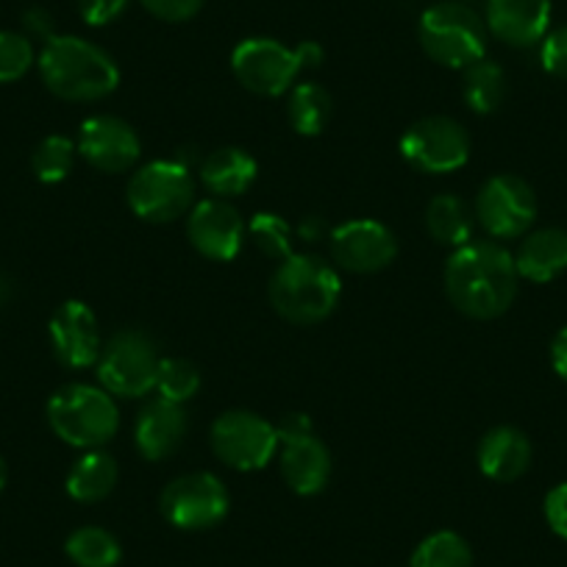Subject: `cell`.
Masks as SVG:
<instances>
[{"label":"cell","instance_id":"1","mask_svg":"<svg viewBox=\"0 0 567 567\" xmlns=\"http://www.w3.org/2000/svg\"><path fill=\"white\" fill-rule=\"evenodd\" d=\"M515 256L498 243H467L445 265V292L473 320L501 318L517 298Z\"/></svg>","mask_w":567,"mask_h":567},{"label":"cell","instance_id":"2","mask_svg":"<svg viewBox=\"0 0 567 567\" xmlns=\"http://www.w3.org/2000/svg\"><path fill=\"white\" fill-rule=\"evenodd\" d=\"M40 73L53 95L73 103L101 101L120 84L114 59L81 37H51L40 53Z\"/></svg>","mask_w":567,"mask_h":567},{"label":"cell","instance_id":"3","mask_svg":"<svg viewBox=\"0 0 567 567\" xmlns=\"http://www.w3.org/2000/svg\"><path fill=\"white\" fill-rule=\"evenodd\" d=\"M340 296V272L312 254H292L270 278V303L287 323H320L334 312Z\"/></svg>","mask_w":567,"mask_h":567},{"label":"cell","instance_id":"4","mask_svg":"<svg viewBox=\"0 0 567 567\" xmlns=\"http://www.w3.org/2000/svg\"><path fill=\"white\" fill-rule=\"evenodd\" d=\"M320 62H323V48L318 42L287 48L270 37H250L231 53V70L239 84L265 97H278L292 90L298 75L307 68H318Z\"/></svg>","mask_w":567,"mask_h":567},{"label":"cell","instance_id":"5","mask_svg":"<svg viewBox=\"0 0 567 567\" xmlns=\"http://www.w3.org/2000/svg\"><path fill=\"white\" fill-rule=\"evenodd\" d=\"M48 423L53 434L73 449H101L117 434L120 412L106 390L90 384H68L48 401Z\"/></svg>","mask_w":567,"mask_h":567},{"label":"cell","instance_id":"6","mask_svg":"<svg viewBox=\"0 0 567 567\" xmlns=\"http://www.w3.org/2000/svg\"><path fill=\"white\" fill-rule=\"evenodd\" d=\"M417 40L425 56L454 70L471 68L487 51V29L482 18L462 3H437L425 9L417 25Z\"/></svg>","mask_w":567,"mask_h":567},{"label":"cell","instance_id":"7","mask_svg":"<svg viewBox=\"0 0 567 567\" xmlns=\"http://www.w3.org/2000/svg\"><path fill=\"white\" fill-rule=\"evenodd\" d=\"M159 362V348L145 331L123 329L97 357V381L112 395L142 398L156 386Z\"/></svg>","mask_w":567,"mask_h":567},{"label":"cell","instance_id":"8","mask_svg":"<svg viewBox=\"0 0 567 567\" xmlns=\"http://www.w3.org/2000/svg\"><path fill=\"white\" fill-rule=\"evenodd\" d=\"M125 195L134 215L145 223H173L193 206L195 182L182 162L156 159L131 176Z\"/></svg>","mask_w":567,"mask_h":567},{"label":"cell","instance_id":"9","mask_svg":"<svg viewBox=\"0 0 567 567\" xmlns=\"http://www.w3.org/2000/svg\"><path fill=\"white\" fill-rule=\"evenodd\" d=\"M401 154L414 171L443 176L467 165L471 136L454 117H423L403 131Z\"/></svg>","mask_w":567,"mask_h":567},{"label":"cell","instance_id":"10","mask_svg":"<svg viewBox=\"0 0 567 567\" xmlns=\"http://www.w3.org/2000/svg\"><path fill=\"white\" fill-rule=\"evenodd\" d=\"M228 489L212 473H184L162 489L159 509L182 532H206L228 515Z\"/></svg>","mask_w":567,"mask_h":567},{"label":"cell","instance_id":"11","mask_svg":"<svg viewBox=\"0 0 567 567\" xmlns=\"http://www.w3.org/2000/svg\"><path fill=\"white\" fill-rule=\"evenodd\" d=\"M276 425L245 409L220 414L212 425V451L234 471H259L278 454Z\"/></svg>","mask_w":567,"mask_h":567},{"label":"cell","instance_id":"12","mask_svg":"<svg viewBox=\"0 0 567 567\" xmlns=\"http://www.w3.org/2000/svg\"><path fill=\"white\" fill-rule=\"evenodd\" d=\"M476 217L489 237L517 239L537 220V195L515 173H498L478 189Z\"/></svg>","mask_w":567,"mask_h":567},{"label":"cell","instance_id":"13","mask_svg":"<svg viewBox=\"0 0 567 567\" xmlns=\"http://www.w3.org/2000/svg\"><path fill=\"white\" fill-rule=\"evenodd\" d=\"M331 259L348 272H379L395 259V234L379 220H348L331 231Z\"/></svg>","mask_w":567,"mask_h":567},{"label":"cell","instance_id":"14","mask_svg":"<svg viewBox=\"0 0 567 567\" xmlns=\"http://www.w3.org/2000/svg\"><path fill=\"white\" fill-rule=\"evenodd\" d=\"M79 154L101 173H125L136 165L142 142L125 120L114 114H95L79 131Z\"/></svg>","mask_w":567,"mask_h":567},{"label":"cell","instance_id":"15","mask_svg":"<svg viewBox=\"0 0 567 567\" xmlns=\"http://www.w3.org/2000/svg\"><path fill=\"white\" fill-rule=\"evenodd\" d=\"M187 237L206 259L231 261L243 248L245 223L228 200L206 198L189 209Z\"/></svg>","mask_w":567,"mask_h":567},{"label":"cell","instance_id":"16","mask_svg":"<svg viewBox=\"0 0 567 567\" xmlns=\"http://www.w3.org/2000/svg\"><path fill=\"white\" fill-rule=\"evenodd\" d=\"M51 346L64 368H90L97 364L103 351L101 326L95 312L84 301H64L51 318Z\"/></svg>","mask_w":567,"mask_h":567},{"label":"cell","instance_id":"17","mask_svg":"<svg viewBox=\"0 0 567 567\" xmlns=\"http://www.w3.org/2000/svg\"><path fill=\"white\" fill-rule=\"evenodd\" d=\"M187 437V409L184 403L154 398L145 403L134 425L136 451L148 462H162L176 454Z\"/></svg>","mask_w":567,"mask_h":567},{"label":"cell","instance_id":"18","mask_svg":"<svg viewBox=\"0 0 567 567\" xmlns=\"http://www.w3.org/2000/svg\"><path fill=\"white\" fill-rule=\"evenodd\" d=\"M550 0H489L487 29L512 48H528L548 34Z\"/></svg>","mask_w":567,"mask_h":567},{"label":"cell","instance_id":"19","mask_svg":"<svg viewBox=\"0 0 567 567\" xmlns=\"http://www.w3.org/2000/svg\"><path fill=\"white\" fill-rule=\"evenodd\" d=\"M278 465H281L284 482L290 484L298 495H318L329 484L331 454L323 443L312 434L296 440H284L278 445Z\"/></svg>","mask_w":567,"mask_h":567},{"label":"cell","instance_id":"20","mask_svg":"<svg viewBox=\"0 0 567 567\" xmlns=\"http://www.w3.org/2000/svg\"><path fill=\"white\" fill-rule=\"evenodd\" d=\"M476 462L493 482H517L532 467V443L515 425H495L478 443Z\"/></svg>","mask_w":567,"mask_h":567},{"label":"cell","instance_id":"21","mask_svg":"<svg viewBox=\"0 0 567 567\" xmlns=\"http://www.w3.org/2000/svg\"><path fill=\"white\" fill-rule=\"evenodd\" d=\"M517 276L534 284H548L567 270V231L539 228L520 243L515 254Z\"/></svg>","mask_w":567,"mask_h":567},{"label":"cell","instance_id":"22","mask_svg":"<svg viewBox=\"0 0 567 567\" xmlns=\"http://www.w3.org/2000/svg\"><path fill=\"white\" fill-rule=\"evenodd\" d=\"M256 165L254 156L243 148H220L209 154L200 165V182L217 198H237L250 189L256 182Z\"/></svg>","mask_w":567,"mask_h":567},{"label":"cell","instance_id":"23","mask_svg":"<svg viewBox=\"0 0 567 567\" xmlns=\"http://www.w3.org/2000/svg\"><path fill=\"white\" fill-rule=\"evenodd\" d=\"M117 476L120 471L114 456H109L106 451L92 449L70 471L68 493L79 504H97L106 495H112V489L117 487Z\"/></svg>","mask_w":567,"mask_h":567},{"label":"cell","instance_id":"24","mask_svg":"<svg viewBox=\"0 0 567 567\" xmlns=\"http://www.w3.org/2000/svg\"><path fill=\"white\" fill-rule=\"evenodd\" d=\"M425 228L440 245L462 248L473 237V212L456 195H437L425 209Z\"/></svg>","mask_w":567,"mask_h":567},{"label":"cell","instance_id":"25","mask_svg":"<svg viewBox=\"0 0 567 567\" xmlns=\"http://www.w3.org/2000/svg\"><path fill=\"white\" fill-rule=\"evenodd\" d=\"M287 117L296 134L318 136L331 120V95L315 81L292 86L290 101H287Z\"/></svg>","mask_w":567,"mask_h":567},{"label":"cell","instance_id":"26","mask_svg":"<svg viewBox=\"0 0 567 567\" xmlns=\"http://www.w3.org/2000/svg\"><path fill=\"white\" fill-rule=\"evenodd\" d=\"M465 92L467 106L476 114H493L506 97V73L498 62L489 59H478L471 68H465Z\"/></svg>","mask_w":567,"mask_h":567},{"label":"cell","instance_id":"27","mask_svg":"<svg viewBox=\"0 0 567 567\" xmlns=\"http://www.w3.org/2000/svg\"><path fill=\"white\" fill-rule=\"evenodd\" d=\"M64 550H68L70 561L79 567H114L123 556L117 537L97 526L75 528L64 543Z\"/></svg>","mask_w":567,"mask_h":567},{"label":"cell","instance_id":"28","mask_svg":"<svg viewBox=\"0 0 567 567\" xmlns=\"http://www.w3.org/2000/svg\"><path fill=\"white\" fill-rule=\"evenodd\" d=\"M409 567H473L471 545L456 532H434L417 545Z\"/></svg>","mask_w":567,"mask_h":567},{"label":"cell","instance_id":"29","mask_svg":"<svg viewBox=\"0 0 567 567\" xmlns=\"http://www.w3.org/2000/svg\"><path fill=\"white\" fill-rule=\"evenodd\" d=\"M75 154H79V145H73V140L62 134L45 136V140L37 145L34 156H31V167H34V176L42 184H59L70 176L75 165Z\"/></svg>","mask_w":567,"mask_h":567},{"label":"cell","instance_id":"30","mask_svg":"<svg viewBox=\"0 0 567 567\" xmlns=\"http://www.w3.org/2000/svg\"><path fill=\"white\" fill-rule=\"evenodd\" d=\"M256 248L270 259H290L292 256V226L272 212H259L248 226Z\"/></svg>","mask_w":567,"mask_h":567},{"label":"cell","instance_id":"31","mask_svg":"<svg viewBox=\"0 0 567 567\" xmlns=\"http://www.w3.org/2000/svg\"><path fill=\"white\" fill-rule=\"evenodd\" d=\"M162 398L176 403H187L195 392L200 390V373L187 359H162L159 373H156V386Z\"/></svg>","mask_w":567,"mask_h":567},{"label":"cell","instance_id":"32","mask_svg":"<svg viewBox=\"0 0 567 567\" xmlns=\"http://www.w3.org/2000/svg\"><path fill=\"white\" fill-rule=\"evenodd\" d=\"M34 64V45L29 37L0 31V84L20 81Z\"/></svg>","mask_w":567,"mask_h":567},{"label":"cell","instance_id":"33","mask_svg":"<svg viewBox=\"0 0 567 567\" xmlns=\"http://www.w3.org/2000/svg\"><path fill=\"white\" fill-rule=\"evenodd\" d=\"M539 62H543L545 73L554 79L567 81V25L548 31L543 37V48H539Z\"/></svg>","mask_w":567,"mask_h":567},{"label":"cell","instance_id":"34","mask_svg":"<svg viewBox=\"0 0 567 567\" xmlns=\"http://www.w3.org/2000/svg\"><path fill=\"white\" fill-rule=\"evenodd\" d=\"M142 7L165 23H187L204 9V0H142Z\"/></svg>","mask_w":567,"mask_h":567},{"label":"cell","instance_id":"35","mask_svg":"<svg viewBox=\"0 0 567 567\" xmlns=\"http://www.w3.org/2000/svg\"><path fill=\"white\" fill-rule=\"evenodd\" d=\"M125 7H128V0H79L81 18H84L86 25H95V29L114 23L125 12Z\"/></svg>","mask_w":567,"mask_h":567},{"label":"cell","instance_id":"36","mask_svg":"<svg viewBox=\"0 0 567 567\" xmlns=\"http://www.w3.org/2000/svg\"><path fill=\"white\" fill-rule=\"evenodd\" d=\"M543 509L550 532H554L556 537L567 539V482L556 484V487L545 495Z\"/></svg>","mask_w":567,"mask_h":567},{"label":"cell","instance_id":"37","mask_svg":"<svg viewBox=\"0 0 567 567\" xmlns=\"http://www.w3.org/2000/svg\"><path fill=\"white\" fill-rule=\"evenodd\" d=\"M276 432H278V443L303 437V434H312V420H309V414H301V412L287 414V417L276 425Z\"/></svg>","mask_w":567,"mask_h":567},{"label":"cell","instance_id":"38","mask_svg":"<svg viewBox=\"0 0 567 567\" xmlns=\"http://www.w3.org/2000/svg\"><path fill=\"white\" fill-rule=\"evenodd\" d=\"M550 364H554V373L567 381V326L556 331L554 342H550Z\"/></svg>","mask_w":567,"mask_h":567},{"label":"cell","instance_id":"39","mask_svg":"<svg viewBox=\"0 0 567 567\" xmlns=\"http://www.w3.org/2000/svg\"><path fill=\"white\" fill-rule=\"evenodd\" d=\"M23 23H25V29L31 31V34L45 37V42L53 37V18L45 12V9H40V7L29 9V12H25V18H23Z\"/></svg>","mask_w":567,"mask_h":567},{"label":"cell","instance_id":"40","mask_svg":"<svg viewBox=\"0 0 567 567\" xmlns=\"http://www.w3.org/2000/svg\"><path fill=\"white\" fill-rule=\"evenodd\" d=\"M7 476H9V473H7V462L0 460V489L7 487Z\"/></svg>","mask_w":567,"mask_h":567}]
</instances>
